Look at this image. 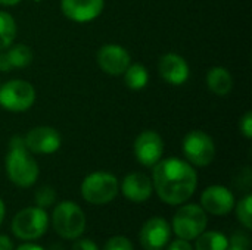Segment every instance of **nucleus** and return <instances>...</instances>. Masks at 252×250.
Listing matches in <instances>:
<instances>
[{
  "instance_id": "obj_1",
  "label": "nucleus",
  "mask_w": 252,
  "mask_h": 250,
  "mask_svg": "<svg viewBox=\"0 0 252 250\" xmlns=\"http://www.w3.org/2000/svg\"><path fill=\"white\" fill-rule=\"evenodd\" d=\"M152 168V186L164 203L183 205L196 192L198 175L188 161L167 158L157 162Z\"/></svg>"
},
{
  "instance_id": "obj_2",
  "label": "nucleus",
  "mask_w": 252,
  "mask_h": 250,
  "mask_svg": "<svg viewBox=\"0 0 252 250\" xmlns=\"http://www.w3.org/2000/svg\"><path fill=\"white\" fill-rule=\"evenodd\" d=\"M4 168L9 180L22 189L31 187L38 178V165L32 155L27 150L22 137H13L4 159Z\"/></svg>"
},
{
  "instance_id": "obj_3",
  "label": "nucleus",
  "mask_w": 252,
  "mask_h": 250,
  "mask_svg": "<svg viewBox=\"0 0 252 250\" xmlns=\"http://www.w3.org/2000/svg\"><path fill=\"white\" fill-rule=\"evenodd\" d=\"M52 225L59 237L65 240H75L86 230V215L77 203L65 200L53 209Z\"/></svg>"
},
{
  "instance_id": "obj_4",
  "label": "nucleus",
  "mask_w": 252,
  "mask_h": 250,
  "mask_svg": "<svg viewBox=\"0 0 252 250\" xmlns=\"http://www.w3.org/2000/svg\"><path fill=\"white\" fill-rule=\"evenodd\" d=\"M118 192V178L106 171L92 172L81 183V196L90 205H106L117 197Z\"/></svg>"
},
{
  "instance_id": "obj_5",
  "label": "nucleus",
  "mask_w": 252,
  "mask_h": 250,
  "mask_svg": "<svg viewBox=\"0 0 252 250\" xmlns=\"http://www.w3.org/2000/svg\"><path fill=\"white\" fill-rule=\"evenodd\" d=\"M208 217L201 205L189 203L179 208L173 217V231L179 239L195 240L207 228Z\"/></svg>"
},
{
  "instance_id": "obj_6",
  "label": "nucleus",
  "mask_w": 252,
  "mask_h": 250,
  "mask_svg": "<svg viewBox=\"0 0 252 250\" xmlns=\"http://www.w3.org/2000/svg\"><path fill=\"white\" fill-rule=\"evenodd\" d=\"M49 215L43 208L32 206L19 211L12 220V233L21 240H37L47 231Z\"/></svg>"
},
{
  "instance_id": "obj_7",
  "label": "nucleus",
  "mask_w": 252,
  "mask_h": 250,
  "mask_svg": "<svg viewBox=\"0 0 252 250\" xmlns=\"http://www.w3.org/2000/svg\"><path fill=\"white\" fill-rule=\"evenodd\" d=\"M35 102V88L25 80H9L0 85V108L7 112L21 113Z\"/></svg>"
},
{
  "instance_id": "obj_8",
  "label": "nucleus",
  "mask_w": 252,
  "mask_h": 250,
  "mask_svg": "<svg viewBox=\"0 0 252 250\" xmlns=\"http://www.w3.org/2000/svg\"><path fill=\"white\" fill-rule=\"evenodd\" d=\"M182 149L192 167H208L216 158V143L213 137L202 130L189 131L183 139Z\"/></svg>"
},
{
  "instance_id": "obj_9",
  "label": "nucleus",
  "mask_w": 252,
  "mask_h": 250,
  "mask_svg": "<svg viewBox=\"0 0 252 250\" xmlns=\"http://www.w3.org/2000/svg\"><path fill=\"white\" fill-rule=\"evenodd\" d=\"M22 139L27 150L34 155H52L58 152L62 144L61 133L56 128L47 125L31 128Z\"/></svg>"
},
{
  "instance_id": "obj_10",
  "label": "nucleus",
  "mask_w": 252,
  "mask_h": 250,
  "mask_svg": "<svg viewBox=\"0 0 252 250\" xmlns=\"http://www.w3.org/2000/svg\"><path fill=\"white\" fill-rule=\"evenodd\" d=\"M133 153L140 165L152 168L162 159L164 140L157 131L145 130L136 137L133 143Z\"/></svg>"
},
{
  "instance_id": "obj_11",
  "label": "nucleus",
  "mask_w": 252,
  "mask_h": 250,
  "mask_svg": "<svg viewBox=\"0 0 252 250\" xmlns=\"http://www.w3.org/2000/svg\"><path fill=\"white\" fill-rule=\"evenodd\" d=\"M96 62L99 68L111 77H120L131 63V56L126 47L120 44H105L96 53Z\"/></svg>"
},
{
  "instance_id": "obj_12",
  "label": "nucleus",
  "mask_w": 252,
  "mask_h": 250,
  "mask_svg": "<svg viewBox=\"0 0 252 250\" xmlns=\"http://www.w3.org/2000/svg\"><path fill=\"white\" fill-rule=\"evenodd\" d=\"M201 208L217 217H224L235 208V196L224 186H210L201 194Z\"/></svg>"
},
{
  "instance_id": "obj_13",
  "label": "nucleus",
  "mask_w": 252,
  "mask_h": 250,
  "mask_svg": "<svg viewBox=\"0 0 252 250\" xmlns=\"http://www.w3.org/2000/svg\"><path fill=\"white\" fill-rule=\"evenodd\" d=\"M139 239L145 250H162L171 239L170 224L161 217H154L143 224Z\"/></svg>"
},
{
  "instance_id": "obj_14",
  "label": "nucleus",
  "mask_w": 252,
  "mask_h": 250,
  "mask_svg": "<svg viewBox=\"0 0 252 250\" xmlns=\"http://www.w3.org/2000/svg\"><path fill=\"white\" fill-rule=\"evenodd\" d=\"M105 0H61V12L69 21L84 24L100 16Z\"/></svg>"
},
{
  "instance_id": "obj_15",
  "label": "nucleus",
  "mask_w": 252,
  "mask_h": 250,
  "mask_svg": "<svg viewBox=\"0 0 252 250\" xmlns=\"http://www.w3.org/2000/svg\"><path fill=\"white\" fill-rule=\"evenodd\" d=\"M158 72L161 78L171 85H183L190 75L186 59L177 53H165L158 62Z\"/></svg>"
},
{
  "instance_id": "obj_16",
  "label": "nucleus",
  "mask_w": 252,
  "mask_h": 250,
  "mask_svg": "<svg viewBox=\"0 0 252 250\" xmlns=\"http://www.w3.org/2000/svg\"><path fill=\"white\" fill-rule=\"evenodd\" d=\"M121 192L126 199L134 203L146 202L154 192L152 180L143 172H130L121 183Z\"/></svg>"
},
{
  "instance_id": "obj_17",
  "label": "nucleus",
  "mask_w": 252,
  "mask_h": 250,
  "mask_svg": "<svg viewBox=\"0 0 252 250\" xmlns=\"http://www.w3.org/2000/svg\"><path fill=\"white\" fill-rule=\"evenodd\" d=\"M32 62V50L22 43H13L6 50L0 52V71H10L13 68H27Z\"/></svg>"
},
{
  "instance_id": "obj_18",
  "label": "nucleus",
  "mask_w": 252,
  "mask_h": 250,
  "mask_svg": "<svg viewBox=\"0 0 252 250\" xmlns=\"http://www.w3.org/2000/svg\"><path fill=\"white\" fill-rule=\"evenodd\" d=\"M205 83L208 90L220 97L227 96L233 88V77L230 71L224 66H213L211 69H208Z\"/></svg>"
},
{
  "instance_id": "obj_19",
  "label": "nucleus",
  "mask_w": 252,
  "mask_h": 250,
  "mask_svg": "<svg viewBox=\"0 0 252 250\" xmlns=\"http://www.w3.org/2000/svg\"><path fill=\"white\" fill-rule=\"evenodd\" d=\"M123 77H124L126 85L133 91L143 90L149 83V71H148V68L145 65H142V63H137V62L130 63L128 68L124 71Z\"/></svg>"
},
{
  "instance_id": "obj_20",
  "label": "nucleus",
  "mask_w": 252,
  "mask_h": 250,
  "mask_svg": "<svg viewBox=\"0 0 252 250\" xmlns=\"http://www.w3.org/2000/svg\"><path fill=\"white\" fill-rule=\"evenodd\" d=\"M16 32L18 28L15 18L7 12L0 10V52L6 50L15 43Z\"/></svg>"
},
{
  "instance_id": "obj_21",
  "label": "nucleus",
  "mask_w": 252,
  "mask_h": 250,
  "mask_svg": "<svg viewBox=\"0 0 252 250\" xmlns=\"http://www.w3.org/2000/svg\"><path fill=\"white\" fill-rule=\"evenodd\" d=\"M229 240L224 234L217 231H204L196 237L195 250H226Z\"/></svg>"
},
{
  "instance_id": "obj_22",
  "label": "nucleus",
  "mask_w": 252,
  "mask_h": 250,
  "mask_svg": "<svg viewBox=\"0 0 252 250\" xmlns=\"http://www.w3.org/2000/svg\"><path fill=\"white\" fill-rule=\"evenodd\" d=\"M236 217L238 221L245 227V230L251 231L252 228V220H251V212H252V196L247 194L245 197H242L238 205H236Z\"/></svg>"
},
{
  "instance_id": "obj_23",
  "label": "nucleus",
  "mask_w": 252,
  "mask_h": 250,
  "mask_svg": "<svg viewBox=\"0 0 252 250\" xmlns=\"http://www.w3.org/2000/svg\"><path fill=\"white\" fill-rule=\"evenodd\" d=\"M34 200H35V206L46 209V208L52 206L56 202V192L50 186H41L35 192Z\"/></svg>"
},
{
  "instance_id": "obj_24",
  "label": "nucleus",
  "mask_w": 252,
  "mask_h": 250,
  "mask_svg": "<svg viewBox=\"0 0 252 250\" xmlns=\"http://www.w3.org/2000/svg\"><path fill=\"white\" fill-rule=\"evenodd\" d=\"M251 248V240L245 233H235L227 245L226 250H250Z\"/></svg>"
},
{
  "instance_id": "obj_25",
  "label": "nucleus",
  "mask_w": 252,
  "mask_h": 250,
  "mask_svg": "<svg viewBox=\"0 0 252 250\" xmlns=\"http://www.w3.org/2000/svg\"><path fill=\"white\" fill-rule=\"evenodd\" d=\"M103 250H134L131 242L127 237L123 236H115L112 239H109L105 245Z\"/></svg>"
},
{
  "instance_id": "obj_26",
  "label": "nucleus",
  "mask_w": 252,
  "mask_h": 250,
  "mask_svg": "<svg viewBox=\"0 0 252 250\" xmlns=\"http://www.w3.org/2000/svg\"><path fill=\"white\" fill-rule=\"evenodd\" d=\"M239 130L241 134L245 139H252V112L248 111L239 121Z\"/></svg>"
},
{
  "instance_id": "obj_27",
  "label": "nucleus",
  "mask_w": 252,
  "mask_h": 250,
  "mask_svg": "<svg viewBox=\"0 0 252 250\" xmlns=\"http://www.w3.org/2000/svg\"><path fill=\"white\" fill-rule=\"evenodd\" d=\"M72 250H99L96 243L90 239H80L74 243Z\"/></svg>"
},
{
  "instance_id": "obj_28",
  "label": "nucleus",
  "mask_w": 252,
  "mask_h": 250,
  "mask_svg": "<svg viewBox=\"0 0 252 250\" xmlns=\"http://www.w3.org/2000/svg\"><path fill=\"white\" fill-rule=\"evenodd\" d=\"M167 250H195V249H193V246H192L188 240L177 239V240H174L173 243H170V246L167 248Z\"/></svg>"
},
{
  "instance_id": "obj_29",
  "label": "nucleus",
  "mask_w": 252,
  "mask_h": 250,
  "mask_svg": "<svg viewBox=\"0 0 252 250\" xmlns=\"http://www.w3.org/2000/svg\"><path fill=\"white\" fill-rule=\"evenodd\" d=\"M0 250H15L13 249V243L7 236L0 234Z\"/></svg>"
},
{
  "instance_id": "obj_30",
  "label": "nucleus",
  "mask_w": 252,
  "mask_h": 250,
  "mask_svg": "<svg viewBox=\"0 0 252 250\" xmlns=\"http://www.w3.org/2000/svg\"><path fill=\"white\" fill-rule=\"evenodd\" d=\"M16 250H44L43 248L37 246V245H32V243H25V245H21L18 246Z\"/></svg>"
},
{
  "instance_id": "obj_31",
  "label": "nucleus",
  "mask_w": 252,
  "mask_h": 250,
  "mask_svg": "<svg viewBox=\"0 0 252 250\" xmlns=\"http://www.w3.org/2000/svg\"><path fill=\"white\" fill-rule=\"evenodd\" d=\"M19 3H21V0H0L1 6H16Z\"/></svg>"
},
{
  "instance_id": "obj_32",
  "label": "nucleus",
  "mask_w": 252,
  "mask_h": 250,
  "mask_svg": "<svg viewBox=\"0 0 252 250\" xmlns=\"http://www.w3.org/2000/svg\"><path fill=\"white\" fill-rule=\"evenodd\" d=\"M4 214H6L4 203H3V200L0 199V225H1V222H3V220H4Z\"/></svg>"
}]
</instances>
